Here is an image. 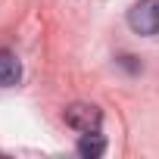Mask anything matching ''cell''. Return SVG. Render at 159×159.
Returning a JSON list of instances; mask_svg holds the SVG:
<instances>
[{
  "label": "cell",
  "mask_w": 159,
  "mask_h": 159,
  "mask_svg": "<svg viewBox=\"0 0 159 159\" xmlns=\"http://www.w3.org/2000/svg\"><path fill=\"white\" fill-rule=\"evenodd\" d=\"M128 25L137 34H159V0H140L128 10Z\"/></svg>",
  "instance_id": "1"
},
{
  "label": "cell",
  "mask_w": 159,
  "mask_h": 159,
  "mask_svg": "<svg viewBox=\"0 0 159 159\" xmlns=\"http://www.w3.org/2000/svg\"><path fill=\"white\" fill-rule=\"evenodd\" d=\"M100 122H103V112L94 106V103H72L66 109V125L75 128V131H100Z\"/></svg>",
  "instance_id": "2"
},
{
  "label": "cell",
  "mask_w": 159,
  "mask_h": 159,
  "mask_svg": "<svg viewBox=\"0 0 159 159\" xmlns=\"http://www.w3.org/2000/svg\"><path fill=\"white\" fill-rule=\"evenodd\" d=\"M19 78H22V62L10 50H0V88H13Z\"/></svg>",
  "instance_id": "3"
},
{
  "label": "cell",
  "mask_w": 159,
  "mask_h": 159,
  "mask_svg": "<svg viewBox=\"0 0 159 159\" xmlns=\"http://www.w3.org/2000/svg\"><path fill=\"white\" fill-rule=\"evenodd\" d=\"M75 150H78V156H84V159H97V156L106 153V137L100 131H84Z\"/></svg>",
  "instance_id": "4"
}]
</instances>
